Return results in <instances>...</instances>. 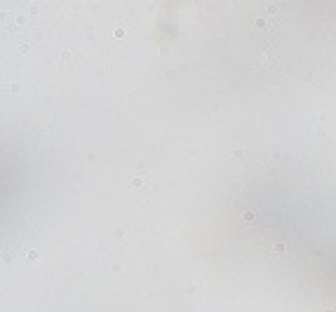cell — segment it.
Returning <instances> with one entry per match:
<instances>
[{"label": "cell", "instance_id": "6", "mask_svg": "<svg viewBox=\"0 0 336 312\" xmlns=\"http://www.w3.org/2000/svg\"><path fill=\"white\" fill-rule=\"evenodd\" d=\"M127 35V31H125V28H118V31H115V38H125Z\"/></svg>", "mask_w": 336, "mask_h": 312}, {"label": "cell", "instance_id": "4", "mask_svg": "<svg viewBox=\"0 0 336 312\" xmlns=\"http://www.w3.org/2000/svg\"><path fill=\"white\" fill-rule=\"evenodd\" d=\"M245 221H247V223L256 221V211H247V214H245Z\"/></svg>", "mask_w": 336, "mask_h": 312}, {"label": "cell", "instance_id": "5", "mask_svg": "<svg viewBox=\"0 0 336 312\" xmlns=\"http://www.w3.org/2000/svg\"><path fill=\"white\" fill-rule=\"evenodd\" d=\"M132 186H134V188H139V186H143V178H141V176H136V178H132Z\"/></svg>", "mask_w": 336, "mask_h": 312}, {"label": "cell", "instance_id": "1", "mask_svg": "<svg viewBox=\"0 0 336 312\" xmlns=\"http://www.w3.org/2000/svg\"><path fill=\"white\" fill-rule=\"evenodd\" d=\"M315 141H317L320 146H329V143L334 141L331 129H329V125H327V115H320V125H317V129H315Z\"/></svg>", "mask_w": 336, "mask_h": 312}, {"label": "cell", "instance_id": "7", "mask_svg": "<svg viewBox=\"0 0 336 312\" xmlns=\"http://www.w3.org/2000/svg\"><path fill=\"white\" fill-rule=\"evenodd\" d=\"M268 14H270V17H275V14H277V7H275V5H268Z\"/></svg>", "mask_w": 336, "mask_h": 312}, {"label": "cell", "instance_id": "3", "mask_svg": "<svg viewBox=\"0 0 336 312\" xmlns=\"http://www.w3.org/2000/svg\"><path fill=\"white\" fill-rule=\"evenodd\" d=\"M61 61H63V63L71 61V49H63V52H61Z\"/></svg>", "mask_w": 336, "mask_h": 312}, {"label": "cell", "instance_id": "10", "mask_svg": "<svg viewBox=\"0 0 336 312\" xmlns=\"http://www.w3.org/2000/svg\"><path fill=\"white\" fill-rule=\"evenodd\" d=\"M324 312H334V307H327V310H324Z\"/></svg>", "mask_w": 336, "mask_h": 312}, {"label": "cell", "instance_id": "8", "mask_svg": "<svg viewBox=\"0 0 336 312\" xmlns=\"http://www.w3.org/2000/svg\"><path fill=\"white\" fill-rule=\"evenodd\" d=\"M26 256H28V260H38V251H28Z\"/></svg>", "mask_w": 336, "mask_h": 312}, {"label": "cell", "instance_id": "9", "mask_svg": "<svg viewBox=\"0 0 336 312\" xmlns=\"http://www.w3.org/2000/svg\"><path fill=\"white\" fill-rule=\"evenodd\" d=\"M233 160H242V150H235V153H233Z\"/></svg>", "mask_w": 336, "mask_h": 312}, {"label": "cell", "instance_id": "2", "mask_svg": "<svg viewBox=\"0 0 336 312\" xmlns=\"http://www.w3.org/2000/svg\"><path fill=\"white\" fill-rule=\"evenodd\" d=\"M284 251H287V244H282V242H280V244H275V249H273V253H270V256H280V253H284Z\"/></svg>", "mask_w": 336, "mask_h": 312}]
</instances>
